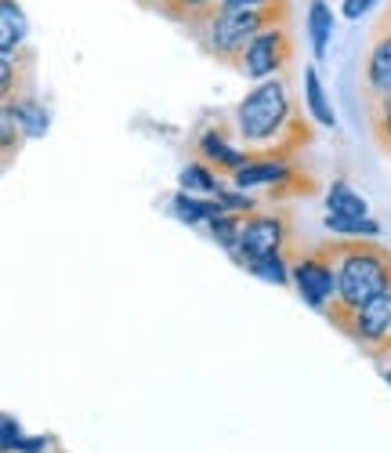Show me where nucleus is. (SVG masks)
<instances>
[{
  "label": "nucleus",
  "instance_id": "f257e3e1",
  "mask_svg": "<svg viewBox=\"0 0 391 453\" xmlns=\"http://www.w3.org/2000/svg\"><path fill=\"white\" fill-rule=\"evenodd\" d=\"M232 131L250 153L290 160H297V153L311 142V124L301 117V105L294 102L287 77L257 81L232 109Z\"/></svg>",
  "mask_w": 391,
  "mask_h": 453
},
{
  "label": "nucleus",
  "instance_id": "f03ea898",
  "mask_svg": "<svg viewBox=\"0 0 391 453\" xmlns=\"http://www.w3.org/2000/svg\"><path fill=\"white\" fill-rule=\"evenodd\" d=\"M330 254H334L337 294L323 312L326 319L359 309L370 297L391 290V250L380 240H334L330 236Z\"/></svg>",
  "mask_w": 391,
  "mask_h": 453
},
{
  "label": "nucleus",
  "instance_id": "7ed1b4c3",
  "mask_svg": "<svg viewBox=\"0 0 391 453\" xmlns=\"http://www.w3.org/2000/svg\"><path fill=\"white\" fill-rule=\"evenodd\" d=\"M290 19V4H272V8H211L200 22H192L188 33L196 36L203 55H211L214 62L236 65L243 48L254 41V33L287 22Z\"/></svg>",
  "mask_w": 391,
  "mask_h": 453
},
{
  "label": "nucleus",
  "instance_id": "20e7f679",
  "mask_svg": "<svg viewBox=\"0 0 391 453\" xmlns=\"http://www.w3.org/2000/svg\"><path fill=\"white\" fill-rule=\"evenodd\" d=\"M228 185L247 188V193H264L268 200H290L311 193V178L297 167V160L272 153H250V160L236 174H228Z\"/></svg>",
  "mask_w": 391,
  "mask_h": 453
},
{
  "label": "nucleus",
  "instance_id": "39448f33",
  "mask_svg": "<svg viewBox=\"0 0 391 453\" xmlns=\"http://www.w3.org/2000/svg\"><path fill=\"white\" fill-rule=\"evenodd\" d=\"M290 287L301 294L308 309L326 312V305L337 294V276H334V254L330 240L311 247V250H294L290 247Z\"/></svg>",
  "mask_w": 391,
  "mask_h": 453
},
{
  "label": "nucleus",
  "instance_id": "423d86ee",
  "mask_svg": "<svg viewBox=\"0 0 391 453\" xmlns=\"http://www.w3.org/2000/svg\"><path fill=\"white\" fill-rule=\"evenodd\" d=\"M294 62V36L287 29V22H276L261 33H254V41L243 48L236 69L250 84L257 81H272V77H283Z\"/></svg>",
  "mask_w": 391,
  "mask_h": 453
},
{
  "label": "nucleus",
  "instance_id": "0eeeda50",
  "mask_svg": "<svg viewBox=\"0 0 391 453\" xmlns=\"http://www.w3.org/2000/svg\"><path fill=\"white\" fill-rule=\"evenodd\" d=\"M330 323H334L341 334H348L359 349H366V356L373 359L380 349L391 345V290L370 297L366 305H359V309L334 316Z\"/></svg>",
  "mask_w": 391,
  "mask_h": 453
},
{
  "label": "nucleus",
  "instance_id": "6e6552de",
  "mask_svg": "<svg viewBox=\"0 0 391 453\" xmlns=\"http://www.w3.org/2000/svg\"><path fill=\"white\" fill-rule=\"evenodd\" d=\"M294 236H290V221L287 214L276 211H254L243 218V229H240V247L232 254V261L243 269L247 261L264 257V254H283L290 250Z\"/></svg>",
  "mask_w": 391,
  "mask_h": 453
},
{
  "label": "nucleus",
  "instance_id": "1a4fd4ad",
  "mask_svg": "<svg viewBox=\"0 0 391 453\" xmlns=\"http://www.w3.org/2000/svg\"><path fill=\"white\" fill-rule=\"evenodd\" d=\"M359 88H363L366 102L391 91V26L384 19L370 33V48H366L363 69H359Z\"/></svg>",
  "mask_w": 391,
  "mask_h": 453
},
{
  "label": "nucleus",
  "instance_id": "9d476101",
  "mask_svg": "<svg viewBox=\"0 0 391 453\" xmlns=\"http://www.w3.org/2000/svg\"><path fill=\"white\" fill-rule=\"evenodd\" d=\"M196 157L228 178V174H236L250 160V149H243L240 142H232L228 127L214 124V127H203L200 134H196Z\"/></svg>",
  "mask_w": 391,
  "mask_h": 453
},
{
  "label": "nucleus",
  "instance_id": "9b49d317",
  "mask_svg": "<svg viewBox=\"0 0 391 453\" xmlns=\"http://www.w3.org/2000/svg\"><path fill=\"white\" fill-rule=\"evenodd\" d=\"M8 109H12V117H15V124H19V131H22L26 142L48 138V131H51V109H48L41 98H36V95L26 91V95L12 98Z\"/></svg>",
  "mask_w": 391,
  "mask_h": 453
},
{
  "label": "nucleus",
  "instance_id": "f8f14e48",
  "mask_svg": "<svg viewBox=\"0 0 391 453\" xmlns=\"http://www.w3.org/2000/svg\"><path fill=\"white\" fill-rule=\"evenodd\" d=\"M301 88H304L308 120L319 124V127H326V131H334V127H337V112H334V102H330V95H326V84H323V77H319L316 65H304Z\"/></svg>",
  "mask_w": 391,
  "mask_h": 453
},
{
  "label": "nucleus",
  "instance_id": "ddd939ff",
  "mask_svg": "<svg viewBox=\"0 0 391 453\" xmlns=\"http://www.w3.org/2000/svg\"><path fill=\"white\" fill-rule=\"evenodd\" d=\"M167 214L181 225H188V229H207V221L221 214V203L214 196H192V193H178L167 200Z\"/></svg>",
  "mask_w": 391,
  "mask_h": 453
},
{
  "label": "nucleus",
  "instance_id": "4468645a",
  "mask_svg": "<svg viewBox=\"0 0 391 453\" xmlns=\"http://www.w3.org/2000/svg\"><path fill=\"white\" fill-rule=\"evenodd\" d=\"M304 26H308L311 55H316V62H326V55H330V41H334V29H337V15H334V8H330V0H308Z\"/></svg>",
  "mask_w": 391,
  "mask_h": 453
},
{
  "label": "nucleus",
  "instance_id": "2eb2a0df",
  "mask_svg": "<svg viewBox=\"0 0 391 453\" xmlns=\"http://www.w3.org/2000/svg\"><path fill=\"white\" fill-rule=\"evenodd\" d=\"M225 185H228V178L221 171H214L211 164H203L200 157L188 160L178 171V188H181V193H192V196H218Z\"/></svg>",
  "mask_w": 391,
  "mask_h": 453
},
{
  "label": "nucleus",
  "instance_id": "dca6fc26",
  "mask_svg": "<svg viewBox=\"0 0 391 453\" xmlns=\"http://www.w3.org/2000/svg\"><path fill=\"white\" fill-rule=\"evenodd\" d=\"M29 41V19L19 0H0V51L19 55Z\"/></svg>",
  "mask_w": 391,
  "mask_h": 453
},
{
  "label": "nucleus",
  "instance_id": "f3484780",
  "mask_svg": "<svg viewBox=\"0 0 391 453\" xmlns=\"http://www.w3.org/2000/svg\"><path fill=\"white\" fill-rule=\"evenodd\" d=\"M323 207H326V214H337V218H366L370 214V200L363 193H356L344 178L330 181L326 196H323Z\"/></svg>",
  "mask_w": 391,
  "mask_h": 453
},
{
  "label": "nucleus",
  "instance_id": "a211bd4d",
  "mask_svg": "<svg viewBox=\"0 0 391 453\" xmlns=\"http://www.w3.org/2000/svg\"><path fill=\"white\" fill-rule=\"evenodd\" d=\"M29 88V55H4L0 51V105L26 95Z\"/></svg>",
  "mask_w": 391,
  "mask_h": 453
},
{
  "label": "nucleus",
  "instance_id": "6ab92c4d",
  "mask_svg": "<svg viewBox=\"0 0 391 453\" xmlns=\"http://www.w3.org/2000/svg\"><path fill=\"white\" fill-rule=\"evenodd\" d=\"M323 229L334 240H377L380 236V221L373 214H366V218H337V214H326L323 218Z\"/></svg>",
  "mask_w": 391,
  "mask_h": 453
},
{
  "label": "nucleus",
  "instance_id": "aec40b11",
  "mask_svg": "<svg viewBox=\"0 0 391 453\" xmlns=\"http://www.w3.org/2000/svg\"><path fill=\"white\" fill-rule=\"evenodd\" d=\"M250 276L272 283V287H290V250L283 254H264V257H254L243 265Z\"/></svg>",
  "mask_w": 391,
  "mask_h": 453
},
{
  "label": "nucleus",
  "instance_id": "412c9836",
  "mask_svg": "<svg viewBox=\"0 0 391 453\" xmlns=\"http://www.w3.org/2000/svg\"><path fill=\"white\" fill-rule=\"evenodd\" d=\"M366 109H370V134H373V142L380 145V153L391 157V91L380 95V98H370Z\"/></svg>",
  "mask_w": 391,
  "mask_h": 453
},
{
  "label": "nucleus",
  "instance_id": "4be33fe9",
  "mask_svg": "<svg viewBox=\"0 0 391 453\" xmlns=\"http://www.w3.org/2000/svg\"><path fill=\"white\" fill-rule=\"evenodd\" d=\"M240 229H243V218H240V214H228V211H221L218 218L207 221V236H211L218 247H225L228 257L236 254V247H240Z\"/></svg>",
  "mask_w": 391,
  "mask_h": 453
},
{
  "label": "nucleus",
  "instance_id": "5701e85b",
  "mask_svg": "<svg viewBox=\"0 0 391 453\" xmlns=\"http://www.w3.org/2000/svg\"><path fill=\"white\" fill-rule=\"evenodd\" d=\"M22 142H26V138H22V131H19L15 117H12V109L0 105V167H4V171L15 164Z\"/></svg>",
  "mask_w": 391,
  "mask_h": 453
},
{
  "label": "nucleus",
  "instance_id": "b1692460",
  "mask_svg": "<svg viewBox=\"0 0 391 453\" xmlns=\"http://www.w3.org/2000/svg\"><path fill=\"white\" fill-rule=\"evenodd\" d=\"M211 8H218V0H164L160 4V12L171 19V22H178V26H192V22H200Z\"/></svg>",
  "mask_w": 391,
  "mask_h": 453
},
{
  "label": "nucleus",
  "instance_id": "393cba45",
  "mask_svg": "<svg viewBox=\"0 0 391 453\" xmlns=\"http://www.w3.org/2000/svg\"><path fill=\"white\" fill-rule=\"evenodd\" d=\"M214 200L221 203V211H228V214H240V218H247V214L261 211L257 193H247V188H236V185H225Z\"/></svg>",
  "mask_w": 391,
  "mask_h": 453
},
{
  "label": "nucleus",
  "instance_id": "a878e982",
  "mask_svg": "<svg viewBox=\"0 0 391 453\" xmlns=\"http://www.w3.org/2000/svg\"><path fill=\"white\" fill-rule=\"evenodd\" d=\"M19 439H22V425L12 413H0V453H15Z\"/></svg>",
  "mask_w": 391,
  "mask_h": 453
},
{
  "label": "nucleus",
  "instance_id": "bb28decb",
  "mask_svg": "<svg viewBox=\"0 0 391 453\" xmlns=\"http://www.w3.org/2000/svg\"><path fill=\"white\" fill-rule=\"evenodd\" d=\"M380 4H384V0H341V19L359 22V19H366L370 12H377Z\"/></svg>",
  "mask_w": 391,
  "mask_h": 453
},
{
  "label": "nucleus",
  "instance_id": "cd10ccee",
  "mask_svg": "<svg viewBox=\"0 0 391 453\" xmlns=\"http://www.w3.org/2000/svg\"><path fill=\"white\" fill-rule=\"evenodd\" d=\"M51 449H55V435H26V432L15 446V453H51Z\"/></svg>",
  "mask_w": 391,
  "mask_h": 453
},
{
  "label": "nucleus",
  "instance_id": "c85d7f7f",
  "mask_svg": "<svg viewBox=\"0 0 391 453\" xmlns=\"http://www.w3.org/2000/svg\"><path fill=\"white\" fill-rule=\"evenodd\" d=\"M272 4H287V0H218V8H272Z\"/></svg>",
  "mask_w": 391,
  "mask_h": 453
},
{
  "label": "nucleus",
  "instance_id": "c756f323",
  "mask_svg": "<svg viewBox=\"0 0 391 453\" xmlns=\"http://www.w3.org/2000/svg\"><path fill=\"white\" fill-rule=\"evenodd\" d=\"M377 370H380V377H384V381L391 385V363H387V366H377Z\"/></svg>",
  "mask_w": 391,
  "mask_h": 453
},
{
  "label": "nucleus",
  "instance_id": "7c9ffc66",
  "mask_svg": "<svg viewBox=\"0 0 391 453\" xmlns=\"http://www.w3.org/2000/svg\"><path fill=\"white\" fill-rule=\"evenodd\" d=\"M138 4H145V8H160L164 0H138Z\"/></svg>",
  "mask_w": 391,
  "mask_h": 453
},
{
  "label": "nucleus",
  "instance_id": "2f4dec72",
  "mask_svg": "<svg viewBox=\"0 0 391 453\" xmlns=\"http://www.w3.org/2000/svg\"><path fill=\"white\" fill-rule=\"evenodd\" d=\"M380 19H384V22H387V26H391V4H387V8H384V12H380Z\"/></svg>",
  "mask_w": 391,
  "mask_h": 453
},
{
  "label": "nucleus",
  "instance_id": "473e14b6",
  "mask_svg": "<svg viewBox=\"0 0 391 453\" xmlns=\"http://www.w3.org/2000/svg\"><path fill=\"white\" fill-rule=\"evenodd\" d=\"M0 171H4V167H0Z\"/></svg>",
  "mask_w": 391,
  "mask_h": 453
}]
</instances>
